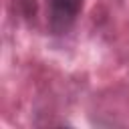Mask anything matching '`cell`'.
Segmentation results:
<instances>
[{"label": "cell", "mask_w": 129, "mask_h": 129, "mask_svg": "<svg viewBox=\"0 0 129 129\" xmlns=\"http://www.w3.org/2000/svg\"><path fill=\"white\" fill-rule=\"evenodd\" d=\"M46 6H48L50 34L62 36L75 26V22L83 10V0H46Z\"/></svg>", "instance_id": "obj_1"}, {"label": "cell", "mask_w": 129, "mask_h": 129, "mask_svg": "<svg viewBox=\"0 0 129 129\" xmlns=\"http://www.w3.org/2000/svg\"><path fill=\"white\" fill-rule=\"evenodd\" d=\"M18 6H20V12L24 18H34L36 16V0H18Z\"/></svg>", "instance_id": "obj_2"}]
</instances>
